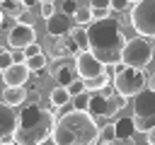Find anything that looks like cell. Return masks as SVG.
Returning a JSON list of instances; mask_svg holds the SVG:
<instances>
[{"mask_svg":"<svg viewBox=\"0 0 155 145\" xmlns=\"http://www.w3.org/2000/svg\"><path fill=\"white\" fill-rule=\"evenodd\" d=\"M56 121L58 118L51 109H44L39 102H29L17 114V128L12 133V143H17V145H44L48 138H53Z\"/></svg>","mask_w":155,"mask_h":145,"instance_id":"cell-1","label":"cell"},{"mask_svg":"<svg viewBox=\"0 0 155 145\" xmlns=\"http://www.w3.org/2000/svg\"><path fill=\"white\" fill-rule=\"evenodd\" d=\"M87 36H90V53L97 60H102L104 65H119L121 63L126 36H124L119 19H114V17L92 19V24H87Z\"/></svg>","mask_w":155,"mask_h":145,"instance_id":"cell-2","label":"cell"},{"mask_svg":"<svg viewBox=\"0 0 155 145\" xmlns=\"http://www.w3.org/2000/svg\"><path fill=\"white\" fill-rule=\"evenodd\" d=\"M99 126L87 111L70 109L58 116L53 128V145H97Z\"/></svg>","mask_w":155,"mask_h":145,"instance_id":"cell-3","label":"cell"},{"mask_svg":"<svg viewBox=\"0 0 155 145\" xmlns=\"http://www.w3.org/2000/svg\"><path fill=\"white\" fill-rule=\"evenodd\" d=\"M111 87L124 99H133L136 94H140L148 87V80H145V72L140 68H128V65L119 63L114 70V77H111Z\"/></svg>","mask_w":155,"mask_h":145,"instance_id":"cell-4","label":"cell"},{"mask_svg":"<svg viewBox=\"0 0 155 145\" xmlns=\"http://www.w3.org/2000/svg\"><path fill=\"white\" fill-rule=\"evenodd\" d=\"M126 102H128V99H124L119 92H114L111 85H107L104 89L90 94L87 114H90L94 121H97V118H111L114 114H119V111L126 106Z\"/></svg>","mask_w":155,"mask_h":145,"instance_id":"cell-5","label":"cell"},{"mask_svg":"<svg viewBox=\"0 0 155 145\" xmlns=\"http://www.w3.org/2000/svg\"><path fill=\"white\" fill-rule=\"evenodd\" d=\"M133 121L138 133H150L155 128V92L145 87L140 94L133 97Z\"/></svg>","mask_w":155,"mask_h":145,"instance_id":"cell-6","label":"cell"},{"mask_svg":"<svg viewBox=\"0 0 155 145\" xmlns=\"http://www.w3.org/2000/svg\"><path fill=\"white\" fill-rule=\"evenodd\" d=\"M155 58V46L145 39V36H136L131 41H126L124 53H121V63L128 68H145L150 60Z\"/></svg>","mask_w":155,"mask_h":145,"instance_id":"cell-7","label":"cell"},{"mask_svg":"<svg viewBox=\"0 0 155 145\" xmlns=\"http://www.w3.org/2000/svg\"><path fill=\"white\" fill-rule=\"evenodd\" d=\"M128 12L133 29L145 39H155V0H138Z\"/></svg>","mask_w":155,"mask_h":145,"instance_id":"cell-8","label":"cell"},{"mask_svg":"<svg viewBox=\"0 0 155 145\" xmlns=\"http://www.w3.org/2000/svg\"><path fill=\"white\" fill-rule=\"evenodd\" d=\"M75 68H78V77L80 80H94V77L107 72V65L102 60H97L90 51H80L75 56Z\"/></svg>","mask_w":155,"mask_h":145,"instance_id":"cell-9","label":"cell"},{"mask_svg":"<svg viewBox=\"0 0 155 145\" xmlns=\"http://www.w3.org/2000/svg\"><path fill=\"white\" fill-rule=\"evenodd\" d=\"M7 44H10L12 48H19V51H24L27 46L36 44V31H34V27L17 22V24L10 29V34H7Z\"/></svg>","mask_w":155,"mask_h":145,"instance_id":"cell-10","label":"cell"},{"mask_svg":"<svg viewBox=\"0 0 155 145\" xmlns=\"http://www.w3.org/2000/svg\"><path fill=\"white\" fill-rule=\"evenodd\" d=\"M48 72L56 77V82H58L61 87H70L75 80H80V77H78V68H75V58H73V60H68V58L56 60Z\"/></svg>","mask_w":155,"mask_h":145,"instance_id":"cell-11","label":"cell"},{"mask_svg":"<svg viewBox=\"0 0 155 145\" xmlns=\"http://www.w3.org/2000/svg\"><path fill=\"white\" fill-rule=\"evenodd\" d=\"M73 17L63 14V12H56L51 19H46V31L51 39H61V36H68L73 31Z\"/></svg>","mask_w":155,"mask_h":145,"instance_id":"cell-12","label":"cell"},{"mask_svg":"<svg viewBox=\"0 0 155 145\" xmlns=\"http://www.w3.org/2000/svg\"><path fill=\"white\" fill-rule=\"evenodd\" d=\"M31 70L27 68V63H12L5 72H2V80L7 87H24V82L29 80Z\"/></svg>","mask_w":155,"mask_h":145,"instance_id":"cell-13","label":"cell"},{"mask_svg":"<svg viewBox=\"0 0 155 145\" xmlns=\"http://www.w3.org/2000/svg\"><path fill=\"white\" fill-rule=\"evenodd\" d=\"M48 53H51L56 60H61V58H68V56H78V53H80V48H78V44L73 41V36L68 34V36L56 39V41H53V46L48 48Z\"/></svg>","mask_w":155,"mask_h":145,"instance_id":"cell-14","label":"cell"},{"mask_svg":"<svg viewBox=\"0 0 155 145\" xmlns=\"http://www.w3.org/2000/svg\"><path fill=\"white\" fill-rule=\"evenodd\" d=\"M17 128V111L12 106H7L5 102H0V140L10 138Z\"/></svg>","mask_w":155,"mask_h":145,"instance_id":"cell-15","label":"cell"},{"mask_svg":"<svg viewBox=\"0 0 155 145\" xmlns=\"http://www.w3.org/2000/svg\"><path fill=\"white\" fill-rule=\"evenodd\" d=\"M114 128H116V140H133L136 138V121H133V116H124V118H119L116 123H114Z\"/></svg>","mask_w":155,"mask_h":145,"instance_id":"cell-16","label":"cell"},{"mask_svg":"<svg viewBox=\"0 0 155 145\" xmlns=\"http://www.w3.org/2000/svg\"><path fill=\"white\" fill-rule=\"evenodd\" d=\"M2 102L7 106H19L27 102V87H7L2 92Z\"/></svg>","mask_w":155,"mask_h":145,"instance_id":"cell-17","label":"cell"},{"mask_svg":"<svg viewBox=\"0 0 155 145\" xmlns=\"http://www.w3.org/2000/svg\"><path fill=\"white\" fill-rule=\"evenodd\" d=\"M48 99H51V106H56V109H61V106H68V102H70L73 97H70V92H68V87H61V85H56V87L51 89V94H48Z\"/></svg>","mask_w":155,"mask_h":145,"instance_id":"cell-18","label":"cell"},{"mask_svg":"<svg viewBox=\"0 0 155 145\" xmlns=\"http://www.w3.org/2000/svg\"><path fill=\"white\" fill-rule=\"evenodd\" d=\"M0 12H2L5 17L19 19L22 12H24V2H22V0H0Z\"/></svg>","mask_w":155,"mask_h":145,"instance_id":"cell-19","label":"cell"},{"mask_svg":"<svg viewBox=\"0 0 155 145\" xmlns=\"http://www.w3.org/2000/svg\"><path fill=\"white\" fill-rule=\"evenodd\" d=\"M70 36H73V41L78 44V48H80V51H90V36H87V27H75V29L70 31Z\"/></svg>","mask_w":155,"mask_h":145,"instance_id":"cell-20","label":"cell"},{"mask_svg":"<svg viewBox=\"0 0 155 145\" xmlns=\"http://www.w3.org/2000/svg\"><path fill=\"white\" fill-rule=\"evenodd\" d=\"M85 82V89L92 94V92H99V89H104L107 85H109V75L104 72V75H99V77H94V80H82Z\"/></svg>","mask_w":155,"mask_h":145,"instance_id":"cell-21","label":"cell"},{"mask_svg":"<svg viewBox=\"0 0 155 145\" xmlns=\"http://www.w3.org/2000/svg\"><path fill=\"white\" fill-rule=\"evenodd\" d=\"M111 140H116V128H114V123H107V126L99 128L97 145H107V143H111Z\"/></svg>","mask_w":155,"mask_h":145,"instance_id":"cell-22","label":"cell"},{"mask_svg":"<svg viewBox=\"0 0 155 145\" xmlns=\"http://www.w3.org/2000/svg\"><path fill=\"white\" fill-rule=\"evenodd\" d=\"M27 68L31 72H44V68H46V53H39L34 58H27Z\"/></svg>","mask_w":155,"mask_h":145,"instance_id":"cell-23","label":"cell"},{"mask_svg":"<svg viewBox=\"0 0 155 145\" xmlns=\"http://www.w3.org/2000/svg\"><path fill=\"white\" fill-rule=\"evenodd\" d=\"M73 19H75V24H78V27H87V24H92V19H94V17H92V10H90V7H80V10H78V14H75Z\"/></svg>","mask_w":155,"mask_h":145,"instance_id":"cell-24","label":"cell"},{"mask_svg":"<svg viewBox=\"0 0 155 145\" xmlns=\"http://www.w3.org/2000/svg\"><path fill=\"white\" fill-rule=\"evenodd\" d=\"M70 102H73V109H78V111H87V106H90V92H82V94L73 97Z\"/></svg>","mask_w":155,"mask_h":145,"instance_id":"cell-25","label":"cell"},{"mask_svg":"<svg viewBox=\"0 0 155 145\" xmlns=\"http://www.w3.org/2000/svg\"><path fill=\"white\" fill-rule=\"evenodd\" d=\"M78 10H80L78 0H63V5H61V12H63V14H68V17H75V14H78Z\"/></svg>","mask_w":155,"mask_h":145,"instance_id":"cell-26","label":"cell"},{"mask_svg":"<svg viewBox=\"0 0 155 145\" xmlns=\"http://www.w3.org/2000/svg\"><path fill=\"white\" fill-rule=\"evenodd\" d=\"M12 63H15V58H12V51H5V48L0 46V70L5 72V70L12 65Z\"/></svg>","mask_w":155,"mask_h":145,"instance_id":"cell-27","label":"cell"},{"mask_svg":"<svg viewBox=\"0 0 155 145\" xmlns=\"http://www.w3.org/2000/svg\"><path fill=\"white\" fill-rule=\"evenodd\" d=\"M39 14H41L44 19H51V17L56 14V5H53V2H41V7H39Z\"/></svg>","mask_w":155,"mask_h":145,"instance_id":"cell-28","label":"cell"},{"mask_svg":"<svg viewBox=\"0 0 155 145\" xmlns=\"http://www.w3.org/2000/svg\"><path fill=\"white\" fill-rule=\"evenodd\" d=\"M68 92H70V97H78V94H82V92H87V89H85V82H82V80H75V82L68 87Z\"/></svg>","mask_w":155,"mask_h":145,"instance_id":"cell-29","label":"cell"},{"mask_svg":"<svg viewBox=\"0 0 155 145\" xmlns=\"http://www.w3.org/2000/svg\"><path fill=\"white\" fill-rule=\"evenodd\" d=\"M109 7L119 14V12H126V10L131 7V2H128V0H111V5H109Z\"/></svg>","mask_w":155,"mask_h":145,"instance_id":"cell-30","label":"cell"},{"mask_svg":"<svg viewBox=\"0 0 155 145\" xmlns=\"http://www.w3.org/2000/svg\"><path fill=\"white\" fill-rule=\"evenodd\" d=\"M109 5H111V0H90V10L92 12H97V10H111Z\"/></svg>","mask_w":155,"mask_h":145,"instance_id":"cell-31","label":"cell"},{"mask_svg":"<svg viewBox=\"0 0 155 145\" xmlns=\"http://www.w3.org/2000/svg\"><path fill=\"white\" fill-rule=\"evenodd\" d=\"M22 53H24V58H34V56L41 53V46H39V44H31V46H27Z\"/></svg>","mask_w":155,"mask_h":145,"instance_id":"cell-32","label":"cell"},{"mask_svg":"<svg viewBox=\"0 0 155 145\" xmlns=\"http://www.w3.org/2000/svg\"><path fill=\"white\" fill-rule=\"evenodd\" d=\"M31 19H34V14H31L29 10H24V12H22V17H19L17 22H22V24H31Z\"/></svg>","mask_w":155,"mask_h":145,"instance_id":"cell-33","label":"cell"},{"mask_svg":"<svg viewBox=\"0 0 155 145\" xmlns=\"http://www.w3.org/2000/svg\"><path fill=\"white\" fill-rule=\"evenodd\" d=\"M22 2H24V10H36V7H41L39 0H22Z\"/></svg>","mask_w":155,"mask_h":145,"instance_id":"cell-34","label":"cell"},{"mask_svg":"<svg viewBox=\"0 0 155 145\" xmlns=\"http://www.w3.org/2000/svg\"><path fill=\"white\" fill-rule=\"evenodd\" d=\"M107 145H133V140H111Z\"/></svg>","mask_w":155,"mask_h":145,"instance_id":"cell-35","label":"cell"},{"mask_svg":"<svg viewBox=\"0 0 155 145\" xmlns=\"http://www.w3.org/2000/svg\"><path fill=\"white\" fill-rule=\"evenodd\" d=\"M145 145H155V128L148 133V143H145Z\"/></svg>","mask_w":155,"mask_h":145,"instance_id":"cell-36","label":"cell"},{"mask_svg":"<svg viewBox=\"0 0 155 145\" xmlns=\"http://www.w3.org/2000/svg\"><path fill=\"white\" fill-rule=\"evenodd\" d=\"M150 89H153V92H155V75H153V77H150Z\"/></svg>","mask_w":155,"mask_h":145,"instance_id":"cell-37","label":"cell"},{"mask_svg":"<svg viewBox=\"0 0 155 145\" xmlns=\"http://www.w3.org/2000/svg\"><path fill=\"white\" fill-rule=\"evenodd\" d=\"M0 145H17V143H0Z\"/></svg>","mask_w":155,"mask_h":145,"instance_id":"cell-38","label":"cell"},{"mask_svg":"<svg viewBox=\"0 0 155 145\" xmlns=\"http://www.w3.org/2000/svg\"><path fill=\"white\" fill-rule=\"evenodd\" d=\"M2 17H5V14H2V12H0V22H2Z\"/></svg>","mask_w":155,"mask_h":145,"instance_id":"cell-39","label":"cell"},{"mask_svg":"<svg viewBox=\"0 0 155 145\" xmlns=\"http://www.w3.org/2000/svg\"><path fill=\"white\" fill-rule=\"evenodd\" d=\"M128 2H138V0H128Z\"/></svg>","mask_w":155,"mask_h":145,"instance_id":"cell-40","label":"cell"},{"mask_svg":"<svg viewBox=\"0 0 155 145\" xmlns=\"http://www.w3.org/2000/svg\"><path fill=\"white\" fill-rule=\"evenodd\" d=\"M0 72H2V70H0Z\"/></svg>","mask_w":155,"mask_h":145,"instance_id":"cell-41","label":"cell"}]
</instances>
